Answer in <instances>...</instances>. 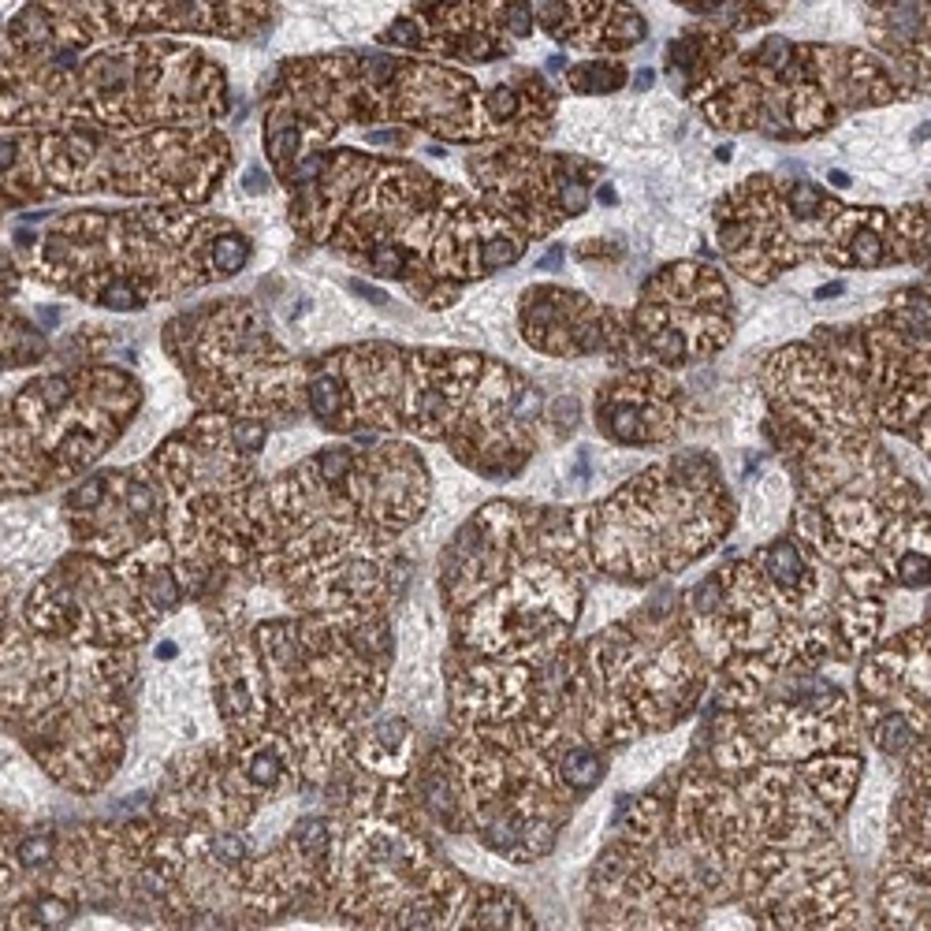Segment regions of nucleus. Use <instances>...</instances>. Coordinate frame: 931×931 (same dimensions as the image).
I'll return each mask as SVG.
<instances>
[{"instance_id":"1","label":"nucleus","mask_w":931,"mask_h":931,"mask_svg":"<svg viewBox=\"0 0 931 931\" xmlns=\"http://www.w3.org/2000/svg\"><path fill=\"white\" fill-rule=\"evenodd\" d=\"M675 384L660 377V373H630L623 384H611L596 402V421L603 432L618 444L641 447V444H660L678 432V406Z\"/></svg>"},{"instance_id":"2","label":"nucleus","mask_w":931,"mask_h":931,"mask_svg":"<svg viewBox=\"0 0 931 931\" xmlns=\"http://www.w3.org/2000/svg\"><path fill=\"white\" fill-rule=\"evenodd\" d=\"M343 402H347V391H343V384L336 377H317L313 384H309V406H313L317 417H324V421L339 417Z\"/></svg>"},{"instance_id":"3","label":"nucleus","mask_w":931,"mask_h":931,"mask_svg":"<svg viewBox=\"0 0 931 931\" xmlns=\"http://www.w3.org/2000/svg\"><path fill=\"white\" fill-rule=\"evenodd\" d=\"M570 83H574V90H600V93H611L623 86V68H615V63H589V68H581L570 75Z\"/></svg>"},{"instance_id":"4","label":"nucleus","mask_w":931,"mask_h":931,"mask_svg":"<svg viewBox=\"0 0 931 931\" xmlns=\"http://www.w3.org/2000/svg\"><path fill=\"white\" fill-rule=\"evenodd\" d=\"M295 842L306 857H321L324 849H328V823L317 820V816H309V820H302L295 827Z\"/></svg>"},{"instance_id":"5","label":"nucleus","mask_w":931,"mask_h":931,"mask_svg":"<svg viewBox=\"0 0 931 931\" xmlns=\"http://www.w3.org/2000/svg\"><path fill=\"white\" fill-rule=\"evenodd\" d=\"M212 261H217L220 272H235L242 261H246V242H242L239 235L217 239V246H212Z\"/></svg>"},{"instance_id":"6","label":"nucleus","mask_w":931,"mask_h":931,"mask_svg":"<svg viewBox=\"0 0 931 931\" xmlns=\"http://www.w3.org/2000/svg\"><path fill=\"white\" fill-rule=\"evenodd\" d=\"M250 779L257 782V786H276V782H280V775H284V764H280V756L276 753H269V749H261V753L250 760Z\"/></svg>"},{"instance_id":"7","label":"nucleus","mask_w":931,"mask_h":931,"mask_svg":"<svg viewBox=\"0 0 931 931\" xmlns=\"http://www.w3.org/2000/svg\"><path fill=\"white\" fill-rule=\"evenodd\" d=\"M123 499H127V507L135 511V514H145V518H150V514L157 511V496H153V488H150V484H142V481H130Z\"/></svg>"},{"instance_id":"8","label":"nucleus","mask_w":931,"mask_h":931,"mask_svg":"<svg viewBox=\"0 0 931 931\" xmlns=\"http://www.w3.org/2000/svg\"><path fill=\"white\" fill-rule=\"evenodd\" d=\"M209 849H212V857H217L220 864H239L242 853H246V842H242L239 835H217Z\"/></svg>"},{"instance_id":"9","label":"nucleus","mask_w":931,"mask_h":931,"mask_svg":"<svg viewBox=\"0 0 931 931\" xmlns=\"http://www.w3.org/2000/svg\"><path fill=\"white\" fill-rule=\"evenodd\" d=\"M48 857H53V838H48V835H34V838H26L19 846V860L23 864H45Z\"/></svg>"},{"instance_id":"10","label":"nucleus","mask_w":931,"mask_h":931,"mask_svg":"<svg viewBox=\"0 0 931 931\" xmlns=\"http://www.w3.org/2000/svg\"><path fill=\"white\" fill-rule=\"evenodd\" d=\"M101 496H105V481H101V477H90L86 484H78L75 492H71V507H78V511L97 507V503H101Z\"/></svg>"},{"instance_id":"11","label":"nucleus","mask_w":931,"mask_h":931,"mask_svg":"<svg viewBox=\"0 0 931 931\" xmlns=\"http://www.w3.org/2000/svg\"><path fill=\"white\" fill-rule=\"evenodd\" d=\"M101 302H105L108 309H138V306H142V298H138V295H135V291H130L127 284L108 287L105 295H101Z\"/></svg>"},{"instance_id":"12","label":"nucleus","mask_w":931,"mask_h":931,"mask_svg":"<svg viewBox=\"0 0 931 931\" xmlns=\"http://www.w3.org/2000/svg\"><path fill=\"white\" fill-rule=\"evenodd\" d=\"M235 444L242 451H261V444H265V429H261L257 421H242L235 429Z\"/></svg>"},{"instance_id":"13","label":"nucleus","mask_w":931,"mask_h":931,"mask_svg":"<svg viewBox=\"0 0 931 931\" xmlns=\"http://www.w3.org/2000/svg\"><path fill=\"white\" fill-rule=\"evenodd\" d=\"M242 187H246L250 194H265V190H269V179H265V172H261V168H250L246 179H242Z\"/></svg>"},{"instance_id":"14","label":"nucleus","mask_w":931,"mask_h":931,"mask_svg":"<svg viewBox=\"0 0 931 931\" xmlns=\"http://www.w3.org/2000/svg\"><path fill=\"white\" fill-rule=\"evenodd\" d=\"M41 912H45V920H63V917H68V905H60V902H41Z\"/></svg>"},{"instance_id":"15","label":"nucleus","mask_w":931,"mask_h":931,"mask_svg":"<svg viewBox=\"0 0 931 931\" xmlns=\"http://www.w3.org/2000/svg\"><path fill=\"white\" fill-rule=\"evenodd\" d=\"M350 287H354V291H358V295H365V298H369V302H384V295H380V291H373V287H369V284H358V280H354V284H350Z\"/></svg>"},{"instance_id":"16","label":"nucleus","mask_w":931,"mask_h":931,"mask_svg":"<svg viewBox=\"0 0 931 931\" xmlns=\"http://www.w3.org/2000/svg\"><path fill=\"white\" fill-rule=\"evenodd\" d=\"M11 160H15V150H11L8 142H4V145H0V172H4V168H11Z\"/></svg>"},{"instance_id":"17","label":"nucleus","mask_w":931,"mask_h":931,"mask_svg":"<svg viewBox=\"0 0 931 931\" xmlns=\"http://www.w3.org/2000/svg\"><path fill=\"white\" fill-rule=\"evenodd\" d=\"M648 83H652V71H641V75H637V86H641V90H645Z\"/></svg>"}]
</instances>
